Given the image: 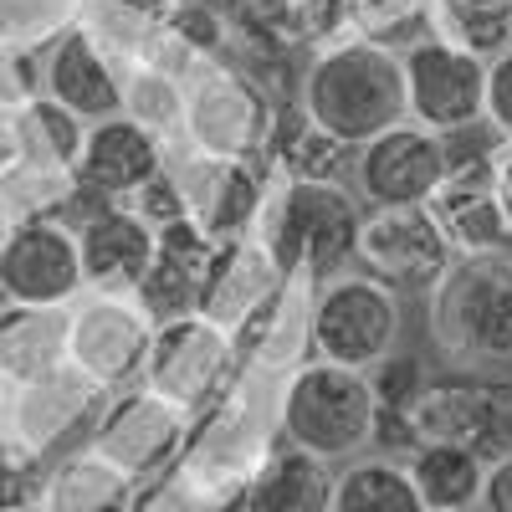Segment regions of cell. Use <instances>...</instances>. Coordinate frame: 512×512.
I'll return each mask as SVG.
<instances>
[{
    "instance_id": "30",
    "label": "cell",
    "mask_w": 512,
    "mask_h": 512,
    "mask_svg": "<svg viewBox=\"0 0 512 512\" xmlns=\"http://www.w3.org/2000/svg\"><path fill=\"white\" fill-rule=\"evenodd\" d=\"M431 31L492 62L512 47V0H436Z\"/></svg>"
},
{
    "instance_id": "16",
    "label": "cell",
    "mask_w": 512,
    "mask_h": 512,
    "mask_svg": "<svg viewBox=\"0 0 512 512\" xmlns=\"http://www.w3.org/2000/svg\"><path fill=\"white\" fill-rule=\"evenodd\" d=\"M169 164V144L154 134V128L134 123L128 113L88 123V144H82L77 159V180L88 185L103 200H134L159 169Z\"/></svg>"
},
{
    "instance_id": "6",
    "label": "cell",
    "mask_w": 512,
    "mask_h": 512,
    "mask_svg": "<svg viewBox=\"0 0 512 512\" xmlns=\"http://www.w3.org/2000/svg\"><path fill=\"white\" fill-rule=\"evenodd\" d=\"M277 103L246 77V67L226 57H200L185 72V128L180 144L195 154L262 159L272 139Z\"/></svg>"
},
{
    "instance_id": "32",
    "label": "cell",
    "mask_w": 512,
    "mask_h": 512,
    "mask_svg": "<svg viewBox=\"0 0 512 512\" xmlns=\"http://www.w3.org/2000/svg\"><path fill=\"white\" fill-rule=\"evenodd\" d=\"M123 113L144 128H154V134L175 149L180 128H185V77L164 72V67L123 72Z\"/></svg>"
},
{
    "instance_id": "12",
    "label": "cell",
    "mask_w": 512,
    "mask_h": 512,
    "mask_svg": "<svg viewBox=\"0 0 512 512\" xmlns=\"http://www.w3.org/2000/svg\"><path fill=\"white\" fill-rule=\"evenodd\" d=\"M190 425H195V415L185 405L154 395L149 384H128V390L103 400L98 431H93L88 446L103 461H113L128 482H144L185 451Z\"/></svg>"
},
{
    "instance_id": "22",
    "label": "cell",
    "mask_w": 512,
    "mask_h": 512,
    "mask_svg": "<svg viewBox=\"0 0 512 512\" xmlns=\"http://www.w3.org/2000/svg\"><path fill=\"white\" fill-rule=\"evenodd\" d=\"M354 144L333 139L328 128L303 108V103H277L272 139L262 164L272 169V180H318V185H349L354 180Z\"/></svg>"
},
{
    "instance_id": "38",
    "label": "cell",
    "mask_w": 512,
    "mask_h": 512,
    "mask_svg": "<svg viewBox=\"0 0 512 512\" xmlns=\"http://www.w3.org/2000/svg\"><path fill=\"white\" fill-rule=\"evenodd\" d=\"M123 205H134L139 216L159 231V226H175V221H185V195H180V180H175V169H159V175L134 195V200H123Z\"/></svg>"
},
{
    "instance_id": "4",
    "label": "cell",
    "mask_w": 512,
    "mask_h": 512,
    "mask_svg": "<svg viewBox=\"0 0 512 512\" xmlns=\"http://www.w3.org/2000/svg\"><path fill=\"white\" fill-rule=\"evenodd\" d=\"M277 431L287 446L313 451L323 461H354L374 436V390L364 369H344L328 359H303L282 374L277 390Z\"/></svg>"
},
{
    "instance_id": "29",
    "label": "cell",
    "mask_w": 512,
    "mask_h": 512,
    "mask_svg": "<svg viewBox=\"0 0 512 512\" xmlns=\"http://www.w3.org/2000/svg\"><path fill=\"white\" fill-rule=\"evenodd\" d=\"M333 512H425L410 466L395 456H354L338 466Z\"/></svg>"
},
{
    "instance_id": "3",
    "label": "cell",
    "mask_w": 512,
    "mask_h": 512,
    "mask_svg": "<svg viewBox=\"0 0 512 512\" xmlns=\"http://www.w3.org/2000/svg\"><path fill=\"white\" fill-rule=\"evenodd\" d=\"M431 349L446 369L512 364V251L456 256L431 292Z\"/></svg>"
},
{
    "instance_id": "7",
    "label": "cell",
    "mask_w": 512,
    "mask_h": 512,
    "mask_svg": "<svg viewBox=\"0 0 512 512\" xmlns=\"http://www.w3.org/2000/svg\"><path fill=\"white\" fill-rule=\"evenodd\" d=\"M410 425L420 441L466 446L492 466L497 456H512V379L451 369L420 390V400L410 405Z\"/></svg>"
},
{
    "instance_id": "45",
    "label": "cell",
    "mask_w": 512,
    "mask_h": 512,
    "mask_svg": "<svg viewBox=\"0 0 512 512\" xmlns=\"http://www.w3.org/2000/svg\"><path fill=\"white\" fill-rule=\"evenodd\" d=\"M6 400H11V390H6V379H0V420H6Z\"/></svg>"
},
{
    "instance_id": "40",
    "label": "cell",
    "mask_w": 512,
    "mask_h": 512,
    "mask_svg": "<svg viewBox=\"0 0 512 512\" xmlns=\"http://www.w3.org/2000/svg\"><path fill=\"white\" fill-rule=\"evenodd\" d=\"M482 512H512V456H497V461L487 466Z\"/></svg>"
},
{
    "instance_id": "21",
    "label": "cell",
    "mask_w": 512,
    "mask_h": 512,
    "mask_svg": "<svg viewBox=\"0 0 512 512\" xmlns=\"http://www.w3.org/2000/svg\"><path fill=\"white\" fill-rule=\"evenodd\" d=\"M72 308H31L6 303L0 308V379L6 390H31L72 369L67 359Z\"/></svg>"
},
{
    "instance_id": "37",
    "label": "cell",
    "mask_w": 512,
    "mask_h": 512,
    "mask_svg": "<svg viewBox=\"0 0 512 512\" xmlns=\"http://www.w3.org/2000/svg\"><path fill=\"white\" fill-rule=\"evenodd\" d=\"M31 98H41V57L0 47V113H16Z\"/></svg>"
},
{
    "instance_id": "46",
    "label": "cell",
    "mask_w": 512,
    "mask_h": 512,
    "mask_svg": "<svg viewBox=\"0 0 512 512\" xmlns=\"http://www.w3.org/2000/svg\"><path fill=\"white\" fill-rule=\"evenodd\" d=\"M466 512H482V507H466Z\"/></svg>"
},
{
    "instance_id": "20",
    "label": "cell",
    "mask_w": 512,
    "mask_h": 512,
    "mask_svg": "<svg viewBox=\"0 0 512 512\" xmlns=\"http://www.w3.org/2000/svg\"><path fill=\"white\" fill-rule=\"evenodd\" d=\"M216 251H221V241H210L195 221L159 226L154 262H149V272L134 292L154 323L180 318V313H200V292L210 282V267H216Z\"/></svg>"
},
{
    "instance_id": "17",
    "label": "cell",
    "mask_w": 512,
    "mask_h": 512,
    "mask_svg": "<svg viewBox=\"0 0 512 512\" xmlns=\"http://www.w3.org/2000/svg\"><path fill=\"white\" fill-rule=\"evenodd\" d=\"M41 93L72 108L82 123H103L123 113V72L82 26H67L41 57Z\"/></svg>"
},
{
    "instance_id": "25",
    "label": "cell",
    "mask_w": 512,
    "mask_h": 512,
    "mask_svg": "<svg viewBox=\"0 0 512 512\" xmlns=\"http://www.w3.org/2000/svg\"><path fill=\"white\" fill-rule=\"evenodd\" d=\"M410 482L425 502V512H466L482 507V487H487V461L466 446L451 441H420L410 456Z\"/></svg>"
},
{
    "instance_id": "33",
    "label": "cell",
    "mask_w": 512,
    "mask_h": 512,
    "mask_svg": "<svg viewBox=\"0 0 512 512\" xmlns=\"http://www.w3.org/2000/svg\"><path fill=\"white\" fill-rule=\"evenodd\" d=\"M82 0H0V47L16 52H41L77 26Z\"/></svg>"
},
{
    "instance_id": "11",
    "label": "cell",
    "mask_w": 512,
    "mask_h": 512,
    "mask_svg": "<svg viewBox=\"0 0 512 512\" xmlns=\"http://www.w3.org/2000/svg\"><path fill=\"white\" fill-rule=\"evenodd\" d=\"M236 369H241L236 338L221 323H210L205 313H180L154 328V344L144 359V384L154 395L185 405L190 415H200L226 390V379Z\"/></svg>"
},
{
    "instance_id": "44",
    "label": "cell",
    "mask_w": 512,
    "mask_h": 512,
    "mask_svg": "<svg viewBox=\"0 0 512 512\" xmlns=\"http://www.w3.org/2000/svg\"><path fill=\"white\" fill-rule=\"evenodd\" d=\"M16 221H21V216H16V205L6 200V190H0V246H6V236L16 231Z\"/></svg>"
},
{
    "instance_id": "15",
    "label": "cell",
    "mask_w": 512,
    "mask_h": 512,
    "mask_svg": "<svg viewBox=\"0 0 512 512\" xmlns=\"http://www.w3.org/2000/svg\"><path fill=\"white\" fill-rule=\"evenodd\" d=\"M446 180V139L405 118L354 154V195L374 205H425Z\"/></svg>"
},
{
    "instance_id": "31",
    "label": "cell",
    "mask_w": 512,
    "mask_h": 512,
    "mask_svg": "<svg viewBox=\"0 0 512 512\" xmlns=\"http://www.w3.org/2000/svg\"><path fill=\"white\" fill-rule=\"evenodd\" d=\"M338 6H344L349 41H374V47L405 52L410 41L431 31L436 0H338Z\"/></svg>"
},
{
    "instance_id": "39",
    "label": "cell",
    "mask_w": 512,
    "mask_h": 512,
    "mask_svg": "<svg viewBox=\"0 0 512 512\" xmlns=\"http://www.w3.org/2000/svg\"><path fill=\"white\" fill-rule=\"evenodd\" d=\"M487 128L497 139H512V47L487 62Z\"/></svg>"
},
{
    "instance_id": "18",
    "label": "cell",
    "mask_w": 512,
    "mask_h": 512,
    "mask_svg": "<svg viewBox=\"0 0 512 512\" xmlns=\"http://www.w3.org/2000/svg\"><path fill=\"white\" fill-rule=\"evenodd\" d=\"M77 246H82V277L88 292H139L159 231L139 216L134 205H103L88 221H77Z\"/></svg>"
},
{
    "instance_id": "23",
    "label": "cell",
    "mask_w": 512,
    "mask_h": 512,
    "mask_svg": "<svg viewBox=\"0 0 512 512\" xmlns=\"http://www.w3.org/2000/svg\"><path fill=\"white\" fill-rule=\"evenodd\" d=\"M103 400H108V395L98 390L93 379H82L77 369H67V374H57V379H47V384H31V390H11L0 431L16 436V441H26L31 451L47 456L82 415L103 410Z\"/></svg>"
},
{
    "instance_id": "24",
    "label": "cell",
    "mask_w": 512,
    "mask_h": 512,
    "mask_svg": "<svg viewBox=\"0 0 512 512\" xmlns=\"http://www.w3.org/2000/svg\"><path fill=\"white\" fill-rule=\"evenodd\" d=\"M333 482H338L333 461L282 441L251 472L241 492V512H333Z\"/></svg>"
},
{
    "instance_id": "8",
    "label": "cell",
    "mask_w": 512,
    "mask_h": 512,
    "mask_svg": "<svg viewBox=\"0 0 512 512\" xmlns=\"http://www.w3.org/2000/svg\"><path fill=\"white\" fill-rule=\"evenodd\" d=\"M154 318L134 292H82L72 303L67 359L103 395H118L144 379V359L154 344Z\"/></svg>"
},
{
    "instance_id": "2",
    "label": "cell",
    "mask_w": 512,
    "mask_h": 512,
    "mask_svg": "<svg viewBox=\"0 0 512 512\" xmlns=\"http://www.w3.org/2000/svg\"><path fill=\"white\" fill-rule=\"evenodd\" d=\"M364 226V200L349 185L318 180H272L267 205L256 216V241L267 246L282 277H333L354 267Z\"/></svg>"
},
{
    "instance_id": "35",
    "label": "cell",
    "mask_w": 512,
    "mask_h": 512,
    "mask_svg": "<svg viewBox=\"0 0 512 512\" xmlns=\"http://www.w3.org/2000/svg\"><path fill=\"white\" fill-rule=\"evenodd\" d=\"M41 451L0 431V512H26L41 497Z\"/></svg>"
},
{
    "instance_id": "19",
    "label": "cell",
    "mask_w": 512,
    "mask_h": 512,
    "mask_svg": "<svg viewBox=\"0 0 512 512\" xmlns=\"http://www.w3.org/2000/svg\"><path fill=\"white\" fill-rule=\"evenodd\" d=\"M282 272L267 256V246L256 236H241V241H221L216 251V267H210V282L200 292V313L210 323H221L231 338H241L256 318L267 313V303L282 292Z\"/></svg>"
},
{
    "instance_id": "28",
    "label": "cell",
    "mask_w": 512,
    "mask_h": 512,
    "mask_svg": "<svg viewBox=\"0 0 512 512\" xmlns=\"http://www.w3.org/2000/svg\"><path fill=\"white\" fill-rule=\"evenodd\" d=\"M82 144H88V123H82L72 108H62L57 98H31L26 108H16V164L31 169H57V175H77Z\"/></svg>"
},
{
    "instance_id": "27",
    "label": "cell",
    "mask_w": 512,
    "mask_h": 512,
    "mask_svg": "<svg viewBox=\"0 0 512 512\" xmlns=\"http://www.w3.org/2000/svg\"><path fill=\"white\" fill-rule=\"evenodd\" d=\"M134 502V482H128L113 461H103L93 446L67 456L57 472L41 482L36 507L41 512H113Z\"/></svg>"
},
{
    "instance_id": "14",
    "label": "cell",
    "mask_w": 512,
    "mask_h": 512,
    "mask_svg": "<svg viewBox=\"0 0 512 512\" xmlns=\"http://www.w3.org/2000/svg\"><path fill=\"white\" fill-rule=\"evenodd\" d=\"M88 292L77 226L62 216H26L0 246V297L31 308H72Z\"/></svg>"
},
{
    "instance_id": "36",
    "label": "cell",
    "mask_w": 512,
    "mask_h": 512,
    "mask_svg": "<svg viewBox=\"0 0 512 512\" xmlns=\"http://www.w3.org/2000/svg\"><path fill=\"white\" fill-rule=\"evenodd\" d=\"M369 374V390H374V405L379 410H410L420 400V390L431 384V374H425V359L420 354H390V359H379Z\"/></svg>"
},
{
    "instance_id": "43",
    "label": "cell",
    "mask_w": 512,
    "mask_h": 512,
    "mask_svg": "<svg viewBox=\"0 0 512 512\" xmlns=\"http://www.w3.org/2000/svg\"><path fill=\"white\" fill-rule=\"evenodd\" d=\"M16 159H21V149H16V113H0V175H11Z\"/></svg>"
},
{
    "instance_id": "13",
    "label": "cell",
    "mask_w": 512,
    "mask_h": 512,
    "mask_svg": "<svg viewBox=\"0 0 512 512\" xmlns=\"http://www.w3.org/2000/svg\"><path fill=\"white\" fill-rule=\"evenodd\" d=\"M169 169H175L185 195V221H195L210 241H241L256 231V216H262L272 190V169L262 159L169 149Z\"/></svg>"
},
{
    "instance_id": "34",
    "label": "cell",
    "mask_w": 512,
    "mask_h": 512,
    "mask_svg": "<svg viewBox=\"0 0 512 512\" xmlns=\"http://www.w3.org/2000/svg\"><path fill=\"white\" fill-rule=\"evenodd\" d=\"M169 36L200 62V57H226L231 47V26L221 16L216 0H185V6L169 16Z\"/></svg>"
},
{
    "instance_id": "1",
    "label": "cell",
    "mask_w": 512,
    "mask_h": 512,
    "mask_svg": "<svg viewBox=\"0 0 512 512\" xmlns=\"http://www.w3.org/2000/svg\"><path fill=\"white\" fill-rule=\"evenodd\" d=\"M297 103H303L333 139L364 149L369 139L384 134V128L410 118L405 62H400V52L374 47V41H333V47H318L303 62Z\"/></svg>"
},
{
    "instance_id": "9",
    "label": "cell",
    "mask_w": 512,
    "mask_h": 512,
    "mask_svg": "<svg viewBox=\"0 0 512 512\" xmlns=\"http://www.w3.org/2000/svg\"><path fill=\"white\" fill-rule=\"evenodd\" d=\"M354 262L379 282H390L400 297L405 292L431 297L441 277L456 267V246L446 241L431 205H374L364 210Z\"/></svg>"
},
{
    "instance_id": "47",
    "label": "cell",
    "mask_w": 512,
    "mask_h": 512,
    "mask_svg": "<svg viewBox=\"0 0 512 512\" xmlns=\"http://www.w3.org/2000/svg\"><path fill=\"white\" fill-rule=\"evenodd\" d=\"M26 512H41V507H26Z\"/></svg>"
},
{
    "instance_id": "41",
    "label": "cell",
    "mask_w": 512,
    "mask_h": 512,
    "mask_svg": "<svg viewBox=\"0 0 512 512\" xmlns=\"http://www.w3.org/2000/svg\"><path fill=\"white\" fill-rule=\"evenodd\" d=\"M492 185H497V200L512 226V139H497V149H492Z\"/></svg>"
},
{
    "instance_id": "10",
    "label": "cell",
    "mask_w": 512,
    "mask_h": 512,
    "mask_svg": "<svg viewBox=\"0 0 512 512\" xmlns=\"http://www.w3.org/2000/svg\"><path fill=\"white\" fill-rule=\"evenodd\" d=\"M400 62H405V98L415 123H425L441 139L487 123V57L425 31L400 52Z\"/></svg>"
},
{
    "instance_id": "5",
    "label": "cell",
    "mask_w": 512,
    "mask_h": 512,
    "mask_svg": "<svg viewBox=\"0 0 512 512\" xmlns=\"http://www.w3.org/2000/svg\"><path fill=\"white\" fill-rule=\"evenodd\" d=\"M405 333V297L364 272L359 262L333 272L313 292V359L344 364V369H374L400 349Z\"/></svg>"
},
{
    "instance_id": "26",
    "label": "cell",
    "mask_w": 512,
    "mask_h": 512,
    "mask_svg": "<svg viewBox=\"0 0 512 512\" xmlns=\"http://www.w3.org/2000/svg\"><path fill=\"white\" fill-rule=\"evenodd\" d=\"M308 11H313V0H221V16L231 26V47L282 52V57L313 52Z\"/></svg>"
},
{
    "instance_id": "42",
    "label": "cell",
    "mask_w": 512,
    "mask_h": 512,
    "mask_svg": "<svg viewBox=\"0 0 512 512\" xmlns=\"http://www.w3.org/2000/svg\"><path fill=\"white\" fill-rule=\"evenodd\" d=\"M123 11H134V16H144V21H154V26H169V16H175L185 0H118Z\"/></svg>"
}]
</instances>
